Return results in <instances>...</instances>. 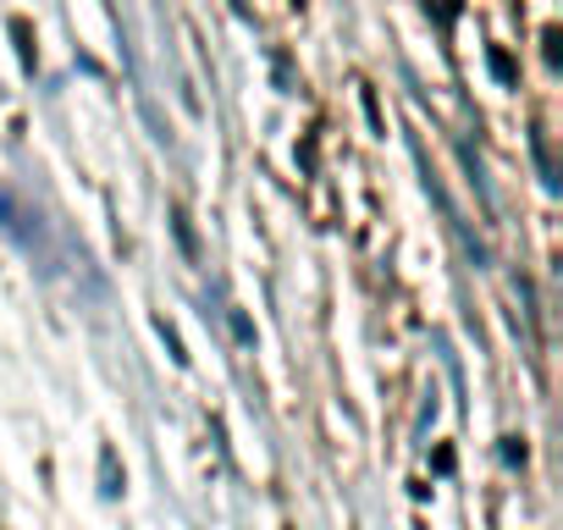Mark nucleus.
Here are the masks:
<instances>
[{"label": "nucleus", "mask_w": 563, "mask_h": 530, "mask_svg": "<svg viewBox=\"0 0 563 530\" xmlns=\"http://www.w3.org/2000/svg\"><path fill=\"white\" fill-rule=\"evenodd\" d=\"M0 232H12L29 254H40L45 272H56V249H51V232H45L40 210H29V205L12 199V194H0Z\"/></svg>", "instance_id": "f257e3e1"}, {"label": "nucleus", "mask_w": 563, "mask_h": 530, "mask_svg": "<svg viewBox=\"0 0 563 530\" xmlns=\"http://www.w3.org/2000/svg\"><path fill=\"white\" fill-rule=\"evenodd\" d=\"M492 73H497V78H503V84H514V62H508V56H503V51H492Z\"/></svg>", "instance_id": "f03ea898"}, {"label": "nucleus", "mask_w": 563, "mask_h": 530, "mask_svg": "<svg viewBox=\"0 0 563 530\" xmlns=\"http://www.w3.org/2000/svg\"><path fill=\"white\" fill-rule=\"evenodd\" d=\"M100 470H106V497H117V492H122V486H117V459L106 453V459H100Z\"/></svg>", "instance_id": "7ed1b4c3"}, {"label": "nucleus", "mask_w": 563, "mask_h": 530, "mask_svg": "<svg viewBox=\"0 0 563 530\" xmlns=\"http://www.w3.org/2000/svg\"><path fill=\"white\" fill-rule=\"evenodd\" d=\"M503 459H508V464H525V442L508 437V442H503Z\"/></svg>", "instance_id": "20e7f679"}]
</instances>
